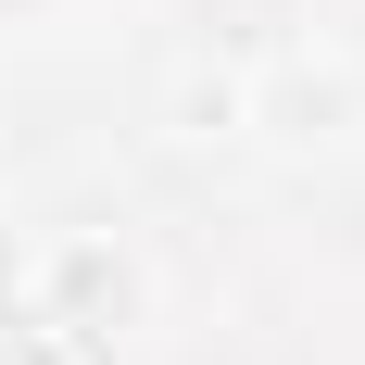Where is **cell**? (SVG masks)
<instances>
[{"mask_svg":"<svg viewBox=\"0 0 365 365\" xmlns=\"http://www.w3.org/2000/svg\"><path fill=\"white\" fill-rule=\"evenodd\" d=\"M0 365H13V315H0Z\"/></svg>","mask_w":365,"mask_h":365,"instance_id":"cell-1","label":"cell"}]
</instances>
